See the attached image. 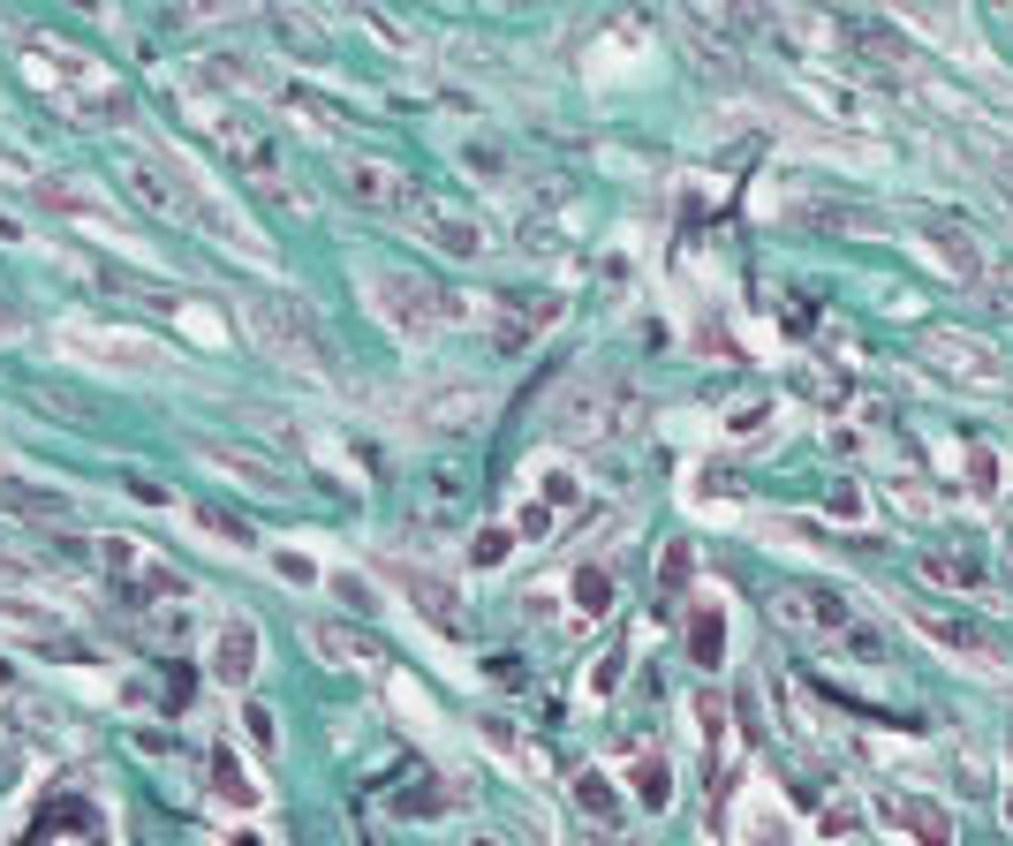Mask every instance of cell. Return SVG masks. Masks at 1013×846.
Wrapping results in <instances>:
<instances>
[{"label": "cell", "mask_w": 1013, "mask_h": 846, "mask_svg": "<svg viewBox=\"0 0 1013 846\" xmlns=\"http://www.w3.org/2000/svg\"><path fill=\"white\" fill-rule=\"evenodd\" d=\"M242 326H250V340H258L273 363H288V370H303V378H334V340H326V326H318L311 303H296V295H250V303H242Z\"/></svg>", "instance_id": "1"}, {"label": "cell", "mask_w": 1013, "mask_h": 846, "mask_svg": "<svg viewBox=\"0 0 1013 846\" xmlns=\"http://www.w3.org/2000/svg\"><path fill=\"white\" fill-rule=\"evenodd\" d=\"M204 137L227 152V167L242 174V181H258L265 197H288V174H280V144H273V129L265 122H250L242 106H204Z\"/></svg>", "instance_id": "2"}, {"label": "cell", "mask_w": 1013, "mask_h": 846, "mask_svg": "<svg viewBox=\"0 0 1013 846\" xmlns=\"http://www.w3.org/2000/svg\"><path fill=\"white\" fill-rule=\"evenodd\" d=\"M628 408H636V393L621 378H567L545 424H552V439H605Z\"/></svg>", "instance_id": "3"}, {"label": "cell", "mask_w": 1013, "mask_h": 846, "mask_svg": "<svg viewBox=\"0 0 1013 846\" xmlns=\"http://www.w3.org/2000/svg\"><path fill=\"white\" fill-rule=\"evenodd\" d=\"M363 295H371V311H378L393 333H409V340H424L439 318H454V311H447V295H439L432 280H416V273H371V280H363Z\"/></svg>", "instance_id": "4"}, {"label": "cell", "mask_w": 1013, "mask_h": 846, "mask_svg": "<svg viewBox=\"0 0 1013 846\" xmlns=\"http://www.w3.org/2000/svg\"><path fill=\"white\" fill-rule=\"evenodd\" d=\"M99 559H107V574H114V582H122V590H129L137 605L182 597V574H174V567H160V559H152V552H145L137 536H107V544H99Z\"/></svg>", "instance_id": "5"}, {"label": "cell", "mask_w": 1013, "mask_h": 846, "mask_svg": "<svg viewBox=\"0 0 1013 846\" xmlns=\"http://www.w3.org/2000/svg\"><path fill=\"white\" fill-rule=\"evenodd\" d=\"M311 651L326 658V666H348V673H371V666H386V643L371 635V628H355V620H334V613H318L311 628Z\"/></svg>", "instance_id": "6"}, {"label": "cell", "mask_w": 1013, "mask_h": 846, "mask_svg": "<svg viewBox=\"0 0 1013 846\" xmlns=\"http://www.w3.org/2000/svg\"><path fill=\"white\" fill-rule=\"evenodd\" d=\"M923 355H930L938 370H953V378H999V370H1006V363L991 355V340L953 333V326H930V333H923Z\"/></svg>", "instance_id": "7"}, {"label": "cell", "mask_w": 1013, "mask_h": 846, "mask_svg": "<svg viewBox=\"0 0 1013 846\" xmlns=\"http://www.w3.org/2000/svg\"><path fill=\"white\" fill-rule=\"evenodd\" d=\"M393 582H401V597H409V605H416V613H424L432 628L462 635V597H454V590H447L439 574H424V567H401V559H393Z\"/></svg>", "instance_id": "8"}, {"label": "cell", "mask_w": 1013, "mask_h": 846, "mask_svg": "<svg viewBox=\"0 0 1013 846\" xmlns=\"http://www.w3.org/2000/svg\"><path fill=\"white\" fill-rule=\"evenodd\" d=\"M409 219L447 250V257H485V227L470 212H447V204H409Z\"/></svg>", "instance_id": "9"}, {"label": "cell", "mask_w": 1013, "mask_h": 846, "mask_svg": "<svg viewBox=\"0 0 1013 846\" xmlns=\"http://www.w3.org/2000/svg\"><path fill=\"white\" fill-rule=\"evenodd\" d=\"M250 673H258V628L235 613V620H220V635H212V680L242 687Z\"/></svg>", "instance_id": "10"}, {"label": "cell", "mask_w": 1013, "mask_h": 846, "mask_svg": "<svg viewBox=\"0 0 1013 846\" xmlns=\"http://www.w3.org/2000/svg\"><path fill=\"white\" fill-rule=\"evenodd\" d=\"M348 197L371 204V212H401L409 204V181L386 167V160H348Z\"/></svg>", "instance_id": "11"}, {"label": "cell", "mask_w": 1013, "mask_h": 846, "mask_svg": "<svg viewBox=\"0 0 1013 846\" xmlns=\"http://www.w3.org/2000/svg\"><path fill=\"white\" fill-rule=\"evenodd\" d=\"M885 817H900L915 846H953V817L938 801H923V794H885Z\"/></svg>", "instance_id": "12"}, {"label": "cell", "mask_w": 1013, "mask_h": 846, "mask_svg": "<svg viewBox=\"0 0 1013 846\" xmlns=\"http://www.w3.org/2000/svg\"><path fill=\"white\" fill-rule=\"evenodd\" d=\"M923 250L953 273V280H984V257H976V242L961 235V227H946V219H923Z\"/></svg>", "instance_id": "13"}, {"label": "cell", "mask_w": 1013, "mask_h": 846, "mask_svg": "<svg viewBox=\"0 0 1013 846\" xmlns=\"http://www.w3.org/2000/svg\"><path fill=\"white\" fill-rule=\"evenodd\" d=\"M923 582H938V590H984L991 567L976 552H961V544H938V552H923Z\"/></svg>", "instance_id": "14"}, {"label": "cell", "mask_w": 1013, "mask_h": 846, "mask_svg": "<svg viewBox=\"0 0 1013 846\" xmlns=\"http://www.w3.org/2000/svg\"><path fill=\"white\" fill-rule=\"evenodd\" d=\"M915 628H923L938 651H961V658H984V651H991V635H984L976 620H961V613H915Z\"/></svg>", "instance_id": "15"}, {"label": "cell", "mask_w": 1013, "mask_h": 846, "mask_svg": "<svg viewBox=\"0 0 1013 846\" xmlns=\"http://www.w3.org/2000/svg\"><path fill=\"white\" fill-rule=\"evenodd\" d=\"M787 219H802V227H833V235H877V212H854V204H817V197L787 204Z\"/></svg>", "instance_id": "16"}, {"label": "cell", "mask_w": 1013, "mask_h": 846, "mask_svg": "<svg viewBox=\"0 0 1013 846\" xmlns=\"http://www.w3.org/2000/svg\"><path fill=\"white\" fill-rule=\"evenodd\" d=\"M204 454H212L220 469H235V477H250V484H265V492H280V484H288V477H280V462H265V454H242V446H220V439H212Z\"/></svg>", "instance_id": "17"}, {"label": "cell", "mask_w": 1013, "mask_h": 846, "mask_svg": "<svg viewBox=\"0 0 1013 846\" xmlns=\"http://www.w3.org/2000/svg\"><path fill=\"white\" fill-rule=\"evenodd\" d=\"M575 809H583L590 824H613V817H621V794H613V779H605V771H575Z\"/></svg>", "instance_id": "18"}, {"label": "cell", "mask_w": 1013, "mask_h": 846, "mask_svg": "<svg viewBox=\"0 0 1013 846\" xmlns=\"http://www.w3.org/2000/svg\"><path fill=\"white\" fill-rule=\"evenodd\" d=\"M688 658H696L703 673L726 658V620H718V613H688Z\"/></svg>", "instance_id": "19"}, {"label": "cell", "mask_w": 1013, "mask_h": 846, "mask_svg": "<svg viewBox=\"0 0 1013 846\" xmlns=\"http://www.w3.org/2000/svg\"><path fill=\"white\" fill-rule=\"evenodd\" d=\"M0 507L30 514V521H68V500H53V492H38V484H0Z\"/></svg>", "instance_id": "20"}, {"label": "cell", "mask_w": 1013, "mask_h": 846, "mask_svg": "<svg viewBox=\"0 0 1013 846\" xmlns=\"http://www.w3.org/2000/svg\"><path fill=\"white\" fill-rule=\"evenodd\" d=\"M212 786H220V801H227V809H250V801H258V786L235 771V756H227V748L212 756Z\"/></svg>", "instance_id": "21"}, {"label": "cell", "mask_w": 1013, "mask_h": 846, "mask_svg": "<svg viewBox=\"0 0 1013 846\" xmlns=\"http://www.w3.org/2000/svg\"><path fill=\"white\" fill-rule=\"evenodd\" d=\"M802 605H810V620L817 628H847V597L833 590V582H817V590H802Z\"/></svg>", "instance_id": "22"}, {"label": "cell", "mask_w": 1013, "mask_h": 846, "mask_svg": "<svg viewBox=\"0 0 1013 846\" xmlns=\"http://www.w3.org/2000/svg\"><path fill=\"white\" fill-rule=\"evenodd\" d=\"M575 605H583V613H605V605H613V574H605V567H583V574H575Z\"/></svg>", "instance_id": "23"}, {"label": "cell", "mask_w": 1013, "mask_h": 846, "mask_svg": "<svg viewBox=\"0 0 1013 846\" xmlns=\"http://www.w3.org/2000/svg\"><path fill=\"white\" fill-rule=\"evenodd\" d=\"M242 725H250V741H258L265 756L280 748V725H273V710H265V703H250V710H242Z\"/></svg>", "instance_id": "24"}, {"label": "cell", "mask_w": 1013, "mask_h": 846, "mask_svg": "<svg viewBox=\"0 0 1013 846\" xmlns=\"http://www.w3.org/2000/svg\"><path fill=\"white\" fill-rule=\"evenodd\" d=\"M197 521H204L212 536H227V544H250V529H242V521H235L227 507H197Z\"/></svg>", "instance_id": "25"}, {"label": "cell", "mask_w": 1013, "mask_h": 846, "mask_svg": "<svg viewBox=\"0 0 1013 846\" xmlns=\"http://www.w3.org/2000/svg\"><path fill=\"white\" fill-rule=\"evenodd\" d=\"M506 544H514L506 529H477V544H470V559H477V567H500V559H506Z\"/></svg>", "instance_id": "26"}, {"label": "cell", "mask_w": 1013, "mask_h": 846, "mask_svg": "<svg viewBox=\"0 0 1013 846\" xmlns=\"http://www.w3.org/2000/svg\"><path fill=\"white\" fill-rule=\"evenodd\" d=\"M537 492H545V507H575V492H583V484H575L567 469H545V484H537Z\"/></svg>", "instance_id": "27"}, {"label": "cell", "mask_w": 1013, "mask_h": 846, "mask_svg": "<svg viewBox=\"0 0 1013 846\" xmlns=\"http://www.w3.org/2000/svg\"><path fill=\"white\" fill-rule=\"evenodd\" d=\"M393 809H401V817H432V809H447V801H439V786L424 779V786H409V794H401Z\"/></svg>", "instance_id": "28"}, {"label": "cell", "mask_w": 1013, "mask_h": 846, "mask_svg": "<svg viewBox=\"0 0 1013 846\" xmlns=\"http://www.w3.org/2000/svg\"><path fill=\"white\" fill-rule=\"evenodd\" d=\"M795 393H810V401H825V408H833V401H847V378H810V370H802V378H795Z\"/></svg>", "instance_id": "29"}, {"label": "cell", "mask_w": 1013, "mask_h": 846, "mask_svg": "<svg viewBox=\"0 0 1013 846\" xmlns=\"http://www.w3.org/2000/svg\"><path fill=\"white\" fill-rule=\"evenodd\" d=\"M680 574H688V544H666V559H659V590L666 597L680 590Z\"/></svg>", "instance_id": "30"}, {"label": "cell", "mask_w": 1013, "mask_h": 846, "mask_svg": "<svg viewBox=\"0 0 1013 846\" xmlns=\"http://www.w3.org/2000/svg\"><path fill=\"white\" fill-rule=\"evenodd\" d=\"M968 484H976V492H999V462H991V454H984V446H976V454H968Z\"/></svg>", "instance_id": "31"}, {"label": "cell", "mask_w": 1013, "mask_h": 846, "mask_svg": "<svg viewBox=\"0 0 1013 846\" xmlns=\"http://www.w3.org/2000/svg\"><path fill=\"white\" fill-rule=\"evenodd\" d=\"M636 786H643V801H651V809H666V801H674V794H666V771H659V763H643V771H636Z\"/></svg>", "instance_id": "32"}, {"label": "cell", "mask_w": 1013, "mask_h": 846, "mask_svg": "<svg viewBox=\"0 0 1013 846\" xmlns=\"http://www.w3.org/2000/svg\"><path fill=\"white\" fill-rule=\"evenodd\" d=\"M485 741H492L500 756H522V741H514V725H506V718H485Z\"/></svg>", "instance_id": "33"}, {"label": "cell", "mask_w": 1013, "mask_h": 846, "mask_svg": "<svg viewBox=\"0 0 1013 846\" xmlns=\"http://www.w3.org/2000/svg\"><path fill=\"white\" fill-rule=\"evenodd\" d=\"M273 567H280V574H288V582H311V574H318V567H311V559H303V552H273Z\"/></svg>", "instance_id": "34"}, {"label": "cell", "mask_w": 1013, "mask_h": 846, "mask_svg": "<svg viewBox=\"0 0 1013 846\" xmlns=\"http://www.w3.org/2000/svg\"><path fill=\"white\" fill-rule=\"evenodd\" d=\"M825 507H833V521H854V514H862V500H854V492H833Z\"/></svg>", "instance_id": "35"}, {"label": "cell", "mask_w": 1013, "mask_h": 846, "mask_svg": "<svg viewBox=\"0 0 1013 846\" xmlns=\"http://www.w3.org/2000/svg\"><path fill=\"white\" fill-rule=\"evenodd\" d=\"M0 326H15V318H8V303H0Z\"/></svg>", "instance_id": "36"}, {"label": "cell", "mask_w": 1013, "mask_h": 846, "mask_svg": "<svg viewBox=\"0 0 1013 846\" xmlns=\"http://www.w3.org/2000/svg\"><path fill=\"white\" fill-rule=\"evenodd\" d=\"M1006 832H1013V801H1006Z\"/></svg>", "instance_id": "37"}, {"label": "cell", "mask_w": 1013, "mask_h": 846, "mask_svg": "<svg viewBox=\"0 0 1013 846\" xmlns=\"http://www.w3.org/2000/svg\"><path fill=\"white\" fill-rule=\"evenodd\" d=\"M477 846H500V839H477Z\"/></svg>", "instance_id": "38"}, {"label": "cell", "mask_w": 1013, "mask_h": 846, "mask_svg": "<svg viewBox=\"0 0 1013 846\" xmlns=\"http://www.w3.org/2000/svg\"><path fill=\"white\" fill-rule=\"evenodd\" d=\"M1006 174H1013V152H1006Z\"/></svg>", "instance_id": "39"}]
</instances>
